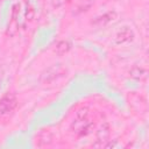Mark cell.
Instances as JSON below:
<instances>
[{"mask_svg": "<svg viewBox=\"0 0 149 149\" xmlns=\"http://www.w3.org/2000/svg\"><path fill=\"white\" fill-rule=\"evenodd\" d=\"M16 104H17V100H16V97L13 93L5 94L0 99V114L5 115V114H8V113L13 112L14 108L16 107Z\"/></svg>", "mask_w": 149, "mask_h": 149, "instance_id": "obj_2", "label": "cell"}, {"mask_svg": "<svg viewBox=\"0 0 149 149\" xmlns=\"http://www.w3.org/2000/svg\"><path fill=\"white\" fill-rule=\"evenodd\" d=\"M97 135H98L99 141H106V140L108 139V136H109V127H108V125H107V123H104V125L99 128Z\"/></svg>", "mask_w": 149, "mask_h": 149, "instance_id": "obj_4", "label": "cell"}, {"mask_svg": "<svg viewBox=\"0 0 149 149\" xmlns=\"http://www.w3.org/2000/svg\"><path fill=\"white\" fill-rule=\"evenodd\" d=\"M132 77H135V78H137V79H140L141 78V73H146L142 69H139V68H135V69H133L132 70Z\"/></svg>", "mask_w": 149, "mask_h": 149, "instance_id": "obj_7", "label": "cell"}, {"mask_svg": "<svg viewBox=\"0 0 149 149\" xmlns=\"http://www.w3.org/2000/svg\"><path fill=\"white\" fill-rule=\"evenodd\" d=\"M87 115H88L87 108H81L77 112V118L71 125V128L76 134L86 135L90 133V129L92 128L93 125L91 121H88Z\"/></svg>", "mask_w": 149, "mask_h": 149, "instance_id": "obj_1", "label": "cell"}, {"mask_svg": "<svg viewBox=\"0 0 149 149\" xmlns=\"http://www.w3.org/2000/svg\"><path fill=\"white\" fill-rule=\"evenodd\" d=\"M68 49H69V44H68L66 42H61V43L57 45V51L61 52V54L65 52Z\"/></svg>", "mask_w": 149, "mask_h": 149, "instance_id": "obj_6", "label": "cell"}, {"mask_svg": "<svg viewBox=\"0 0 149 149\" xmlns=\"http://www.w3.org/2000/svg\"><path fill=\"white\" fill-rule=\"evenodd\" d=\"M65 0H54V2H55V5H57V6H59L61 3H63Z\"/></svg>", "mask_w": 149, "mask_h": 149, "instance_id": "obj_8", "label": "cell"}, {"mask_svg": "<svg viewBox=\"0 0 149 149\" xmlns=\"http://www.w3.org/2000/svg\"><path fill=\"white\" fill-rule=\"evenodd\" d=\"M133 37H134L133 31H132L128 27H123V28H121V29L118 31V34H116V36H115V42H116L118 44L127 43V42H130V41L133 40Z\"/></svg>", "mask_w": 149, "mask_h": 149, "instance_id": "obj_3", "label": "cell"}, {"mask_svg": "<svg viewBox=\"0 0 149 149\" xmlns=\"http://www.w3.org/2000/svg\"><path fill=\"white\" fill-rule=\"evenodd\" d=\"M115 19H116V14L114 12H111V13H107V14L102 15L101 17H99L98 21L100 22V24H105V23H109V22L115 21Z\"/></svg>", "mask_w": 149, "mask_h": 149, "instance_id": "obj_5", "label": "cell"}]
</instances>
